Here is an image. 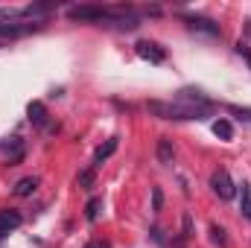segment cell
Listing matches in <instances>:
<instances>
[{
    "label": "cell",
    "instance_id": "cell-1",
    "mask_svg": "<svg viewBox=\"0 0 251 248\" xmlns=\"http://www.w3.org/2000/svg\"><path fill=\"white\" fill-rule=\"evenodd\" d=\"M149 111L161 120H204L210 117L213 105L199 91H178L173 102H149Z\"/></svg>",
    "mask_w": 251,
    "mask_h": 248
},
{
    "label": "cell",
    "instance_id": "cell-2",
    "mask_svg": "<svg viewBox=\"0 0 251 248\" xmlns=\"http://www.w3.org/2000/svg\"><path fill=\"white\" fill-rule=\"evenodd\" d=\"M210 190H213L222 201H231V198H234V181H231V175H228L225 170H216V173L210 175Z\"/></svg>",
    "mask_w": 251,
    "mask_h": 248
},
{
    "label": "cell",
    "instance_id": "cell-3",
    "mask_svg": "<svg viewBox=\"0 0 251 248\" xmlns=\"http://www.w3.org/2000/svg\"><path fill=\"white\" fill-rule=\"evenodd\" d=\"M137 56L146 59V62H152V64H161L167 59V53H164L155 41H137Z\"/></svg>",
    "mask_w": 251,
    "mask_h": 248
},
{
    "label": "cell",
    "instance_id": "cell-4",
    "mask_svg": "<svg viewBox=\"0 0 251 248\" xmlns=\"http://www.w3.org/2000/svg\"><path fill=\"white\" fill-rule=\"evenodd\" d=\"M190 29H196V32H204V35H222V29H219V24L216 21H210V18H187Z\"/></svg>",
    "mask_w": 251,
    "mask_h": 248
},
{
    "label": "cell",
    "instance_id": "cell-5",
    "mask_svg": "<svg viewBox=\"0 0 251 248\" xmlns=\"http://www.w3.org/2000/svg\"><path fill=\"white\" fill-rule=\"evenodd\" d=\"M0 149H3V155H6V161H9V164H18V161L24 158V140H21V137H12V140H9V143H3Z\"/></svg>",
    "mask_w": 251,
    "mask_h": 248
},
{
    "label": "cell",
    "instance_id": "cell-6",
    "mask_svg": "<svg viewBox=\"0 0 251 248\" xmlns=\"http://www.w3.org/2000/svg\"><path fill=\"white\" fill-rule=\"evenodd\" d=\"M21 225V213L18 210H0V234H9Z\"/></svg>",
    "mask_w": 251,
    "mask_h": 248
},
{
    "label": "cell",
    "instance_id": "cell-7",
    "mask_svg": "<svg viewBox=\"0 0 251 248\" xmlns=\"http://www.w3.org/2000/svg\"><path fill=\"white\" fill-rule=\"evenodd\" d=\"M114 152H117V137H108L105 146H100V149L94 152V167H100V164H102L105 158H111Z\"/></svg>",
    "mask_w": 251,
    "mask_h": 248
},
{
    "label": "cell",
    "instance_id": "cell-8",
    "mask_svg": "<svg viewBox=\"0 0 251 248\" xmlns=\"http://www.w3.org/2000/svg\"><path fill=\"white\" fill-rule=\"evenodd\" d=\"M173 158H176L173 140H170V137H161V140H158V161H161V164H173Z\"/></svg>",
    "mask_w": 251,
    "mask_h": 248
},
{
    "label": "cell",
    "instance_id": "cell-9",
    "mask_svg": "<svg viewBox=\"0 0 251 248\" xmlns=\"http://www.w3.org/2000/svg\"><path fill=\"white\" fill-rule=\"evenodd\" d=\"M240 213H243L246 219H251V184L249 181L240 184Z\"/></svg>",
    "mask_w": 251,
    "mask_h": 248
},
{
    "label": "cell",
    "instance_id": "cell-10",
    "mask_svg": "<svg viewBox=\"0 0 251 248\" xmlns=\"http://www.w3.org/2000/svg\"><path fill=\"white\" fill-rule=\"evenodd\" d=\"M35 187H38V178H35V175H26V178H21V181L15 184V196H21V198H24V196H32Z\"/></svg>",
    "mask_w": 251,
    "mask_h": 248
},
{
    "label": "cell",
    "instance_id": "cell-11",
    "mask_svg": "<svg viewBox=\"0 0 251 248\" xmlns=\"http://www.w3.org/2000/svg\"><path fill=\"white\" fill-rule=\"evenodd\" d=\"M26 114H29V120H32L35 125H44V123H47V108H44V102H29Z\"/></svg>",
    "mask_w": 251,
    "mask_h": 248
},
{
    "label": "cell",
    "instance_id": "cell-12",
    "mask_svg": "<svg viewBox=\"0 0 251 248\" xmlns=\"http://www.w3.org/2000/svg\"><path fill=\"white\" fill-rule=\"evenodd\" d=\"M213 134L219 140H234V125H231V120H216L213 123Z\"/></svg>",
    "mask_w": 251,
    "mask_h": 248
},
{
    "label": "cell",
    "instance_id": "cell-13",
    "mask_svg": "<svg viewBox=\"0 0 251 248\" xmlns=\"http://www.w3.org/2000/svg\"><path fill=\"white\" fill-rule=\"evenodd\" d=\"M29 26H18V24H0V38H18L24 35Z\"/></svg>",
    "mask_w": 251,
    "mask_h": 248
},
{
    "label": "cell",
    "instance_id": "cell-14",
    "mask_svg": "<svg viewBox=\"0 0 251 248\" xmlns=\"http://www.w3.org/2000/svg\"><path fill=\"white\" fill-rule=\"evenodd\" d=\"M100 207H102V198H97V196H94V198L88 201V207H85V219H88V222H94V219L100 216Z\"/></svg>",
    "mask_w": 251,
    "mask_h": 248
},
{
    "label": "cell",
    "instance_id": "cell-15",
    "mask_svg": "<svg viewBox=\"0 0 251 248\" xmlns=\"http://www.w3.org/2000/svg\"><path fill=\"white\" fill-rule=\"evenodd\" d=\"M161 207H164V193H161V187H152V210L161 213Z\"/></svg>",
    "mask_w": 251,
    "mask_h": 248
},
{
    "label": "cell",
    "instance_id": "cell-16",
    "mask_svg": "<svg viewBox=\"0 0 251 248\" xmlns=\"http://www.w3.org/2000/svg\"><path fill=\"white\" fill-rule=\"evenodd\" d=\"M234 117H240V120H246V123H251V108H237V105H231L228 108Z\"/></svg>",
    "mask_w": 251,
    "mask_h": 248
},
{
    "label": "cell",
    "instance_id": "cell-17",
    "mask_svg": "<svg viewBox=\"0 0 251 248\" xmlns=\"http://www.w3.org/2000/svg\"><path fill=\"white\" fill-rule=\"evenodd\" d=\"M210 237H213V243H216L219 248H225V231H222V228L213 225V228H210Z\"/></svg>",
    "mask_w": 251,
    "mask_h": 248
},
{
    "label": "cell",
    "instance_id": "cell-18",
    "mask_svg": "<svg viewBox=\"0 0 251 248\" xmlns=\"http://www.w3.org/2000/svg\"><path fill=\"white\" fill-rule=\"evenodd\" d=\"M91 184H94V170H85V173L79 175V187H85V190H88Z\"/></svg>",
    "mask_w": 251,
    "mask_h": 248
},
{
    "label": "cell",
    "instance_id": "cell-19",
    "mask_svg": "<svg viewBox=\"0 0 251 248\" xmlns=\"http://www.w3.org/2000/svg\"><path fill=\"white\" fill-rule=\"evenodd\" d=\"M237 53H240V56L249 62V67H251V50H249V44H243V41H240V44H237Z\"/></svg>",
    "mask_w": 251,
    "mask_h": 248
},
{
    "label": "cell",
    "instance_id": "cell-20",
    "mask_svg": "<svg viewBox=\"0 0 251 248\" xmlns=\"http://www.w3.org/2000/svg\"><path fill=\"white\" fill-rule=\"evenodd\" d=\"M190 234H193V219L184 216V237H190Z\"/></svg>",
    "mask_w": 251,
    "mask_h": 248
},
{
    "label": "cell",
    "instance_id": "cell-21",
    "mask_svg": "<svg viewBox=\"0 0 251 248\" xmlns=\"http://www.w3.org/2000/svg\"><path fill=\"white\" fill-rule=\"evenodd\" d=\"M88 248H108V246H105V243H91Z\"/></svg>",
    "mask_w": 251,
    "mask_h": 248
}]
</instances>
